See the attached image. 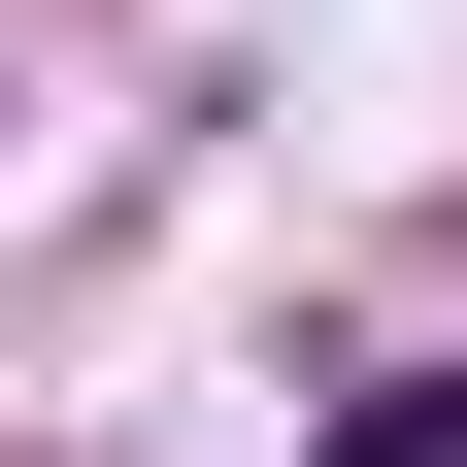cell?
<instances>
[{
  "label": "cell",
  "instance_id": "cell-1",
  "mask_svg": "<svg viewBox=\"0 0 467 467\" xmlns=\"http://www.w3.org/2000/svg\"><path fill=\"white\" fill-rule=\"evenodd\" d=\"M301 467H467V368H368V400H334Z\"/></svg>",
  "mask_w": 467,
  "mask_h": 467
}]
</instances>
